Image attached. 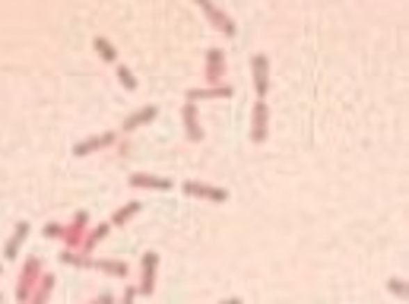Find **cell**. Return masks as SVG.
Wrapping results in <instances>:
<instances>
[{
  "label": "cell",
  "mask_w": 409,
  "mask_h": 304,
  "mask_svg": "<svg viewBox=\"0 0 409 304\" xmlns=\"http://www.w3.org/2000/svg\"><path fill=\"white\" fill-rule=\"evenodd\" d=\"M42 273H45V267H42V260H38V257H29V260L22 263L19 279H16V301L29 304V298H32V292H35Z\"/></svg>",
  "instance_id": "cell-1"
},
{
  "label": "cell",
  "mask_w": 409,
  "mask_h": 304,
  "mask_svg": "<svg viewBox=\"0 0 409 304\" xmlns=\"http://www.w3.org/2000/svg\"><path fill=\"white\" fill-rule=\"evenodd\" d=\"M223 76H225V51L209 48L207 58H203V80H207V86H223Z\"/></svg>",
  "instance_id": "cell-2"
},
{
  "label": "cell",
  "mask_w": 409,
  "mask_h": 304,
  "mask_svg": "<svg viewBox=\"0 0 409 304\" xmlns=\"http://www.w3.org/2000/svg\"><path fill=\"white\" fill-rule=\"evenodd\" d=\"M200 13L207 16L209 26H213L216 32H223V35H229V38L238 32V29H235V19H232V16L225 13V10L216 7V3H209V0H200Z\"/></svg>",
  "instance_id": "cell-3"
},
{
  "label": "cell",
  "mask_w": 409,
  "mask_h": 304,
  "mask_svg": "<svg viewBox=\"0 0 409 304\" xmlns=\"http://www.w3.org/2000/svg\"><path fill=\"white\" fill-rule=\"evenodd\" d=\"M266 137H270V105L264 99H257L251 115V140L254 143H266Z\"/></svg>",
  "instance_id": "cell-4"
},
{
  "label": "cell",
  "mask_w": 409,
  "mask_h": 304,
  "mask_svg": "<svg viewBox=\"0 0 409 304\" xmlns=\"http://www.w3.org/2000/svg\"><path fill=\"white\" fill-rule=\"evenodd\" d=\"M156 269H159V253H143V260H140V285H136V292L140 295L150 298L152 292H156Z\"/></svg>",
  "instance_id": "cell-5"
},
{
  "label": "cell",
  "mask_w": 409,
  "mask_h": 304,
  "mask_svg": "<svg viewBox=\"0 0 409 304\" xmlns=\"http://www.w3.org/2000/svg\"><path fill=\"white\" fill-rule=\"evenodd\" d=\"M86 222H89V212L79 210L77 216H73V222L64 225V244H67V251H79V247H83V238H86Z\"/></svg>",
  "instance_id": "cell-6"
},
{
  "label": "cell",
  "mask_w": 409,
  "mask_h": 304,
  "mask_svg": "<svg viewBox=\"0 0 409 304\" xmlns=\"http://www.w3.org/2000/svg\"><path fill=\"white\" fill-rule=\"evenodd\" d=\"M251 73H254V92H257V99H266V92H270V58L266 54H254Z\"/></svg>",
  "instance_id": "cell-7"
},
{
  "label": "cell",
  "mask_w": 409,
  "mask_h": 304,
  "mask_svg": "<svg viewBox=\"0 0 409 304\" xmlns=\"http://www.w3.org/2000/svg\"><path fill=\"white\" fill-rule=\"evenodd\" d=\"M187 196H200V200H209V203H225L229 200V190L223 187H213V184H200V181H184L181 184Z\"/></svg>",
  "instance_id": "cell-8"
},
{
  "label": "cell",
  "mask_w": 409,
  "mask_h": 304,
  "mask_svg": "<svg viewBox=\"0 0 409 304\" xmlns=\"http://www.w3.org/2000/svg\"><path fill=\"white\" fill-rule=\"evenodd\" d=\"M127 184L136 190H172L175 187L172 178H156V174H146V171H134L127 178Z\"/></svg>",
  "instance_id": "cell-9"
},
{
  "label": "cell",
  "mask_w": 409,
  "mask_h": 304,
  "mask_svg": "<svg viewBox=\"0 0 409 304\" xmlns=\"http://www.w3.org/2000/svg\"><path fill=\"white\" fill-rule=\"evenodd\" d=\"M115 140H118V133H95V137L73 146V155H93V152H102V149H108V146H115Z\"/></svg>",
  "instance_id": "cell-10"
},
{
  "label": "cell",
  "mask_w": 409,
  "mask_h": 304,
  "mask_svg": "<svg viewBox=\"0 0 409 304\" xmlns=\"http://www.w3.org/2000/svg\"><path fill=\"white\" fill-rule=\"evenodd\" d=\"M156 117H159V108H156V105H143V108H136L134 115L124 121L121 130H124V133H134V130H140V127H146V124H152Z\"/></svg>",
  "instance_id": "cell-11"
},
{
  "label": "cell",
  "mask_w": 409,
  "mask_h": 304,
  "mask_svg": "<svg viewBox=\"0 0 409 304\" xmlns=\"http://www.w3.org/2000/svg\"><path fill=\"white\" fill-rule=\"evenodd\" d=\"M235 95V89L229 86V83H223V86H203V89H191L187 92V101H209V99H232Z\"/></svg>",
  "instance_id": "cell-12"
},
{
  "label": "cell",
  "mask_w": 409,
  "mask_h": 304,
  "mask_svg": "<svg viewBox=\"0 0 409 304\" xmlns=\"http://www.w3.org/2000/svg\"><path fill=\"white\" fill-rule=\"evenodd\" d=\"M181 117H184V127H187V140H191V143H203V127H200V117H197L194 101H187Z\"/></svg>",
  "instance_id": "cell-13"
},
{
  "label": "cell",
  "mask_w": 409,
  "mask_h": 304,
  "mask_svg": "<svg viewBox=\"0 0 409 304\" xmlns=\"http://www.w3.org/2000/svg\"><path fill=\"white\" fill-rule=\"evenodd\" d=\"M29 228H32L29 222H19V225H16L13 238L7 241V247H3V260H16V257H19V247H22V241L29 238Z\"/></svg>",
  "instance_id": "cell-14"
},
{
  "label": "cell",
  "mask_w": 409,
  "mask_h": 304,
  "mask_svg": "<svg viewBox=\"0 0 409 304\" xmlns=\"http://www.w3.org/2000/svg\"><path fill=\"white\" fill-rule=\"evenodd\" d=\"M51 292H54V276H51V273H42V279H38V285H35V292H32L29 304H48Z\"/></svg>",
  "instance_id": "cell-15"
},
{
  "label": "cell",
  "mask_w": 409,
  "mask_h": 304,
  "mask_svg": "<svg viewBox=\"0 0 409 304\" xmlns=\"http://www.w3.org/2000/svg\"><path fill=\"white\" fill-rule=\"evenodd\" d=\"M108 232H111V225H108V222L95 225L93 232H89L86 238H83V247H79V253H86V257H89V253L95 251V244H99V241H105V238H108Z\"/></svg>",
  "instance_id": "cell-16"
},
{
  "label": "cell",
  "mask_w": 409,
  "mask_h": 304,
  "mask_svg": "<svg viewBox=\"0 0 409 304\" xmlns=\"http://www.w3.org/2000/svg\"><path fill=\"white\" fill-rule=\"evenodd\" d=\"M140 210H143V206H140V203H136V200H130L127 206H121V210H115V216H111V222H108V225H111V228H124V225H127L130 219H134Z\"/></svg>",
  "instance_id": "cell-17"
},
{
  "label": "cell",
  "mask_w": 409,
  "mask_h": 304,
  "mask_svg": "<svg viewBox=\"0 0 409 304\" xmlns=\"http://www.w3.org/2000/svg\"><path fill=\"white\" fill-rule=\"evenodd\" d=\"M93 267H95V269H102V273H108V276L127 279V263H124V260H95Z\"/></svg>",
  "instance_id": "cell-18"
},
{
  "label": "cell",
  "mask_w": 409,
  "mask_h": 304,
  "mask_svg": "<svg viewBox=\"0 0 409 304\" xmlns=\"http://www.w3.org/2000/svg\"><path fill=\"white\" fill-rule=\"evenodd\" d=\"M93 48H95V51H99V58H102V60H108V64H115V60H118V51H115V44L108 42V38L95 35Z\"/></svg>",
  "instance_id": "cell-19"
},
{
  "label": "cell",
  "mask_w": 409,
  "mask_h": 304,
  "mask_svg": "<svg viewBox=\"0 0 409 304\" xmlns=\"http://www.w3.org/2000/svg\"><path fill=\"white\" fill-rule=\"evenodd\" d=\"M61 260H64V263H70V267H83V269H86V267H93V257H86V253H79V251H64V253H61Z\"/></svg>",
  "instance_id": "cell-20"
},
{
  "label": "cell",
  "mask_w": 409,
  "mask_h": 304,
  "mask_svg": "<svg viewBox=\"0 0 409 304\" xmlns=\"http://www.w3.org/2000/svg\"><path fill=\"white\" fill-rule=\"evenodd\" d=\"M118 83H121V86L127 89V92H134V89H136V80H134V73H130L127 67H118Z\"/></svg>",
  "instance_id": "cell-21"
},
{
  "label": "cell",
  "mask_w": 409,
  "mask_h": 304,
  "mask_svg": "<svg viewBox=\"0 0 409 304\" xmlns=\"http://www.w3.org/2000/svg\"><path fill=\"white\" fill-rule=\"evenodd\" d=\"M42 235H45V238H64V225H61V222H48V225H45V228H42Z\"/></svg>",
  "instance_id": "cell-22"
},
{
  "label": "cell",
  "mask_w": 409,
  "mask_h": 304,
  "mask_svg": "<svg viewBox=\"0 0 409 304\" xmlns=\"http://www.w3.org/2000/svg\"><path fill=\"white\" fill-rule=\"evenodd\" d=\"M387 289H390V295H396V298H406V295H409L406 282H403V279H396V276H394V279H390V282H387Z\"/></svg>",
  "instance_id": "cell-23"
},
{
  "label": "cell",
  "mask_w": 409,
  "mask_h": 304,
  "mask_svg": "<svg viewBox=\"0 0 409 304\" xmlns=\"http://www.w3.org/2000/svg\"><path fill=\"white\" fill-rule=\"evenodd\" d=\"M134 298H136V289H134V285H127V289H124V295H121V304H134Z\"/></svg>",
  "instance_id": "cell-24"
},
{
  "label": "cell",
  "mask_w": 409,
  "mask_h": 304,
  "mask_svg": "<svg viewBox=\"0 0 409 304\" xmlns=\"http://www.w3.org/2000/svg\"><path fill=\"white\" fill-rule=\"evenodd\" d=\"M89 304H115V295H108V292H102L99 298H93Z\"/></svg>",
  "instance_id": "cell-25"
},
{
  "label": "cell",
  "mask_w": 409,
  "mask_h": 304,
  "mask_svg": "<svg viewBox=\"0 0 409 304\" xmlns=\"http://www.w3.org/2000/svg\"><path fill=\"white\" fill-rule=\"evenodd\" d=\"M219 304H244L241 298H229V301H219Z\"/></svg>",
  "instance_id": "cell-26"
},
{
  "label": "cell",
  "mask_w": 409,
  "mask_h": 304,
  "mask_svg": "<svg viewBox=\"0 0 409 304\" xmlns=\"http://www.w3.org/2000/svg\"><path fill=\"white\" fill-rule=\"evenodd\" d=\"M0 304H3V295H0Z\"/></svg>",
  "instance_id": "cell-27"
},
{
  "label": "cell",
  "mask_w": 409,
  "mask_h": 304,
  "mask_svg": "<svg viewBox=\"0 0 409 304\" xmlns=\"http://www.w3.org/2000/svg\"><path fill=\"white\" fill-rule=\"evenodd\" d=\"M0 273H3V269H0Z\"/></svg>",
  "instance_id": "cell-28"
}]
</instances>
